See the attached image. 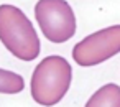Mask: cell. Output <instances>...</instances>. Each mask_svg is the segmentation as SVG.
Returning <instances> with one entry per match:
<instances>
[{"mask_svg":"<svg viewBox=\"0 0 120 107\" xmlns=\"http://www.w3.org/2000/svg\"><path fill=\"white\" fill-rule=\"evenodd\" d=\"M25 89V79L8 69L0 68V94H18Z\"/></svg>","mask_w":120,"mask_h":107,"instance_id":"6","label":"cell"},{"mask_svg":"<svg viewBox=\"0 0 120 107\" xmlns=\"http://www.w3.org/2000/svg\"><path fill=\"white\" fill-rule=\"evenodd\" d=\"M84 107H120V86L109 82L97 89Z\"/></svg>","mask_w":120,"mask_h":107,"instance_id":"5","label":"cell"},{"mask_svg":"<svg viewBox=\"0 0 120 107\" xmlns=\"http://www.w3.org/2000/svg\"><path fill=\"white\" fill-rule=\"evenodd\" d=\"M0 41L2 45L22 61H33L41 51L40 36L25 15L15 5H0Z\"/></svg>","mask_w":120,"mask_h":107,"instance_id":"1","label":"cell"},{"mask_svg":"<svg viewBox=\"0 0 120 107\" xmlns=\"http://www.w3.org/2000/svg\"><path fill=\"white\" fill-rule=\"evenodd\" d=\"M35 18L43 36L51 43H66L76 35V13L66 0H38Z\"/></svg>","mask_w":120,"mask_h":107,"instance_id":"3","label":"cell"},{"mask_svg":"<svg viewBox=\"0 0 120 107\" xmlns=\"http://www.w3.org/2000/svg\"><path fill=\"white\" fill-rule=\"evenodd\" d=\"M120 53V25L97 30L72 48V59L82 66H97Z\"/></svg>","mask_w":120,"mask_h":107,"instance_id":"4","label":"cell"},{"mask_svg":"<svg viewBox=\"0 0 120 107\" xmlns=\"http://www.w3.org/2000/svg\"><path fill=\"white\" fill-rule=\"evenodd\" d=\"M72 81V68L66 58L51 54L43 58L33 69L30 91L36 104L51 107L63 100Z\"/></svg>","mask_w":120,"mask_h":107,"instance_id":"2","label":"cell"}]
</instances>
